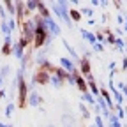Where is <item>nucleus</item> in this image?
<instances>
[{
	"instance_id": "1",
	"label": "nucleus",
	"mask_w": 127,
	"mask_h": 127,
	"mask_svg": "<svg viewBox=\"0 0 127 127\" xmlns=\"http://www.w3.org/2000/svg\"><path fill=\"white\" fill-rule=\"evenodd\" d=\"M37 81H41V83H44V81H46V76H42V74H39V76H37Z\"/></svg>"
}]
</instances>
